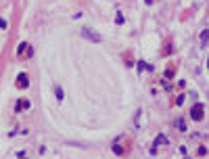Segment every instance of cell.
I'll return each instance as SVG.
<instances>
[{
  "instance_id": "obj_1",
  "label": "cell",
  "mask_w": 209,
  "mask_h": 159,
  "mask_svg": "<svg viewBox=\"0 0 209 159\" xmlns=\"http://www.w3.org/2000/svg\"><path fill=\"white\" fill-rule=\"evenodd\" d=\"M82 36H84V38H88L90 42H94V44L103 40V38H101V34H94V32H92L90 27H84V29H82Z\"/></svg>"
},
{
  "instance_id": "obj_2",
  "label": "cell",
  "mask_w": 209,
  "mask_h": 159,
  "mask_svg": "<svg viewBox=\"0 0 209 159\" xmlns=\"http://www.w3.org/2000/svg\"><path fill=\"white\" fill-rule=\"evenodd\" d=\"M190 117H192L195 122H201V119H203V105H201V103H197V105L190 109Z\"/></svg>"
},
{
  "instance_id": "obj_3",
  "label": "cell",
  "mask_w": 209,
  "mask_h": 159,
  "mask_svg": "<svg viewBox=\"0 0 209 159\" xmlns=\"http://www.w3.org/2000/svg\"><path fill=\"white\" fill-rule=\"evenodd\" d=\"M161 145H169V140H167V136H163V134H159L157 138H155V145H153V149H157V147H161Z\"/></svg>"
},
{
  "instance_id": "obj_4",
  "label": "cell",
  "mask_w": 209,
  "mask_h": 159,
  "mask_svg": "<svg viewBox=\"0 0 209 159\" xmlns=\"http://www.w3.org/2000/svg\"><path fill=\"white\" fill-rule=\"evenodd\" d=\"M19 82H17V86L19 88H27V76L25 73H19V78H17Z\"/></svg>"
},
{
  "instance_id": "obj_5",
  "label": "cell",
  "mask_w": 209,
  "mask_h": 159,
  "mask_svg": "<svg viewBox=\"0 0 209 159\" xmlns=\"http://www.w3.org/2000/svg\"><path fill=\"white\" fill-rule=\"evenodd\" d=\"M29 107H32V105H29V101H21V103H17V107H15V111L19 113L21 109H29Z\"/></svg>"
},
{
  "instance_id": "obj_6",
  "label": "cell",
  "mask_w": 209,
  "mask_h": 159,
  "mask_svg": "<svg viewBox=\"0 0 209 159\" xmlns=\"http://www.w3.org/2000/svg\"><path fill=\"white\" fill-rule=\"evenodd\" d=\"M176 128H178L180 132H186V122H184L182 117H180V119H176Z\"/></svg>"
},
{
  "instance_id": "obj_7",
  "label": "cell",
  "mask_w": 209,
  "mask_h": 159,
  "mask_svg": "<svg viewBox=\"0 0 209 159\" xmlns=\"http://www.w3.org/2000/svg\"><path fill=\"white\" fill-rule=\"evenodd\" d=\"M207 40H209V29H205L201 34V44H207Z\"/></svg>"
},
{
  "instance_id": "obj_8",
  "label": "cell",
  "mask_w": 209,
  "mask_h": 159,
  "mask_svg": "<svg viewBox=\"0 0 209 159\" xmlns=\"http://www.w3.org/2000/svg\"><path fill=\"white\" fill-rule=\"evenodd\" d=\"M55 94H57L59 101H63V90H61V86H55Z\"/></svg>"
},
{
  "instance_id": "obj_9",
  "label": "cell",
  "mask_w": 209,
  "mask_h": 159,
  "mask_svg": "<svg viewBox=\"0 0 209 159\" xmlns=\"http://www.w3.org/2000/svg\"><path fill=\"white\" fill-rule=\"evenodd\" d=\"M144 67H147V63H144V61L140 59V61H138V71H140V73H142V71H144Z\"/></svg>"
},
{
  "instance_id": "obj_10",
  "label": "cell",
  "mask_w": 209,
  "mask_h": 159,
  "mask_svg": "<svg viewBox=\"0 0 209 159\" xmlns=\"http://www.w3.org/2000/svg\"><path fill=\"white\" fill-rule=\"evenodd\" d=\"M115 21H117V23L121 25V23H124V15H121V13H117V17H115Z\"/></svg>"
},
{
  "instance_id": "obj_11",
  "label": "cell",
  "mask_w": 209,
  "mask_h": 159,
  "mask_svg": "<svg viewBox=\"0 0 209 159\" xmlns=\"http://www.w3.org/2000/svg\"><path fill=\"white\" fill-rule=\"evenodd\" d=\"M184 99H186V96H184V94H180V96L176 99V105H182V103H184Z\"/></svg>"
},
{
  "instance_id": "obj_12",
  "label": "cell",
  "mask_w": 209,
  "mask_h": 159,
  "mask_svg": "<svg viewBox=\"0 0 209 159\" xmlns=\"http://www.w3.org/2000/svg\"><path fill=\"white\" fill-rule=\"evenodd\" d=\"M113 151L117 153V155H121V149H119V145H113Z\"/></svg>"
},
{
  "instance_id": "obj_13",
  "label": "cell",
  "mask_w": 209,
  "mask_h": 159,
  "mask_svg": "<svg viewBox=\"0 0 209 159\" xmlns=\"http://www.w3.org/2000/svg\"><path fill=\"white\" fill-rule=\"evenodd\" d=\"M144 2H147V4H153V0H144Z\"/></svg>"
},
{
  "instance_id": "obj_14",
  "label": "cell",
  "mask_w": 209,
  "mask_h": 159,
  "mask_svg": "<svg viewBox=\"0 0 209 159\" xmlns=\"http://www.w3.org/2000/svg\"><path fill=\"white\" fill-rule=\"evenodd\" d=\"M207 69H209V57H207Z\"/></svg>"
},
{
  "instance_id": "obj_15",
  "label": "cell",
  "mask_w": 209,
  "mask_h": 159,
  "mask_svg": "<svg viewBox=\"0 0 209 159\" xmlns=\"http://www.w3.org/2000/svg\"><path fill=\"white\" fill-rule=\"evenodd\" d=\"M184 159H186V157H184Z\"/></svg>"
}]
</instances>
